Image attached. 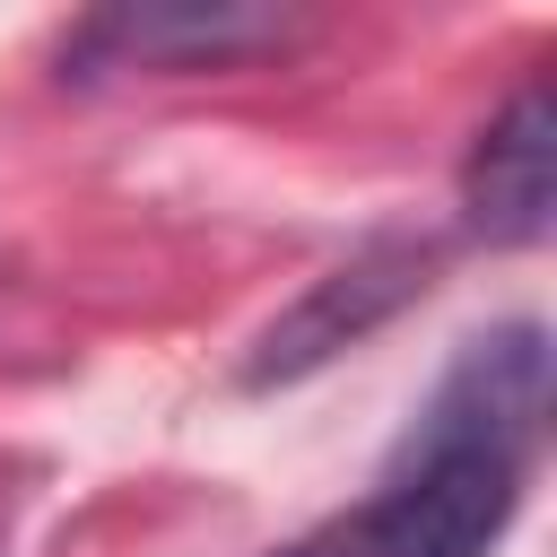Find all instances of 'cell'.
I'll return each instance as SVG.
<instances>
[{"mask_svg":"<svg viewBox=\"0 0 557 557\" xmlns=\"http://www.w3.org/2000/svg\"><path fill=\"white\" fill-rule=\"evenodd\" d=\"M522 505V461L487 444L453 453H392L383 496L305 531L278 557H487V540Z\"/></svg>","mask_w":557,"mask_h":557,"instance_id":"cell-1","label":"cell"},{"mask_svg":"<svg viewBox=\"0 0 557 557\" xmlns=\"http://www.w3.org/2000/svg\"><path fill=\"white\" fill-rule=\"evenodd\" d=\"M435 287V244L426 235H374L366 252H348L339 270H322L244 357V383L270 392V383H296L313 366H331L339 348L374 339L392 313H409L418 296Z\"/></svg>","mask_w":557,"mask_h":557,"instance_id":"cell-2","label":"cell"},{"mask_svg":"<svg viewBox=\"0 0 557 557\" xmlns=\"http://www.w3.org/2000/svg\"><path fill=\"white\" fill-rule=\"evenodd\" d=\"M540 426H548V331H540V322H496V331H479V339L444 366V383H435V400L418 409V426L400 435V453L487 444V453L531 461Z\"/></svg>","mask_w":557,"mask_h":557,"instance_id":"cell-3","label":"cell"},{"mask_svg":"<svg viewBox=\"0 0 557 557\" xmlns=\"http://www.w3.org/2000/svg\"><path fill=\"white\" fill-rule=\"evenodd\" d=\"M296 35L287 9H252V0H139V9H104L70 35V70H226L252 52H278Z\"/></svg>","mask_w":557,"mask_h":557,"instance_id":"cell-4","label":"cell"},{"mask_svg":"<svg viewBox=\"0 0 557 557\" xmlns=\"http://www.w3.org/2000/svg\"><path fill=\"white\" fill-rule=\"evenodd\" d=\"M461 226L496 252L548 244L557 226V96L548 78H522L505 113L461 157Z\"/></svg>","mask_w":557,"mask_h":557,"instance_id":"cell-5","label":"cell"}]
</instances>
